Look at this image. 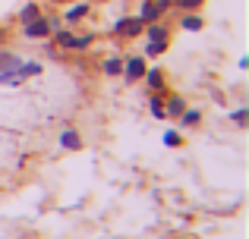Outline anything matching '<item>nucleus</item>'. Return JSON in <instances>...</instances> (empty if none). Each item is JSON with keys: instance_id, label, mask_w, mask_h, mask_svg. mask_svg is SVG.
Listing matches in <instances>:
<instances>
[{"instance_id": "nucleus-19", "label": "nucleus", "mask_w": 249, "mask_h": 239, "mask_svg": "<svg viewBox=\"0 0 249 239\" xmlns=\"http://www.w3.org/2000/svg\"><path fill=\"white\" fill-rule=\"evenodd\" d=\"M233 123H237V126H246V123H249V107H240V111H233Z\"/></svg>"}, {"instance_id": "nucleus-7", "label": "nucleus", "mask_w": 249, "mask_h": 239, "mask_svg": "<svg viewBox=\"0 0 249 239\" xmlns=\"http://www.w3.org/2000/svg\"><path fill=\"white\" fill-rule=\"evenodd\" d=\"M158 16H161V13L158 10H155V0H142V6H139V19H142V22H158Z\"/></svg>"}, {"instance_id": "nucleus-17", "label": "nucleus", "mask_w": 249, "mask_h": 239, "mask_svg": "<svg viewBox=\"0 0 249 239\" xmlns=\"http://www.w3.org/2000/svg\"><path fill=\"white\" fill-rule=\"evenodd\" d=\"M148 107H152V113H155L158 120L167 117V113H164V101H161V98H152V101H148Z\"/></svg>"}, {"instance_id": "nucleus-4", "label": "nucleus", "mask_w": 249, "mask_h": 239, "mask_svg": "<svg viewBox=\"0 0 249 239\" xmlns=\"http://www.w3.org/2000/svg\"><path fill=\"white\" fill-rule=\"evenodd\" d=\"M60 148L63 151H79L82 148V135L76 132V129H63L60 132Z\"/></svg>"}, {"instance_id": "nucleus-2", "label": "nucleus", "mask_w": 249, "mask_h": 239, "mask_svg": "<svg viewBox=\"0 0 249 239\" xmlns=\"http://www.w3.org/2000/svg\"><path fill=\"white\" fill-rule=\"evenodd\" d=\"M142 29H145V22L139 16H123V19H117L114 35L117 38H136V35H142Z\"/></svg>"}, {"instance_id": "nucleus-16", "label": "nucleus", "mask_w": 249, "mask_h": 239, "mask_svg": "<svg viewBox=\"0 0 249 239\" xmlns=\"http://www.w3.org/2000/svg\"><path fill=\"white\" fill-rule=\"evenodd\" d=\"M167 50V41H148L145 44V54L148 57H158V54H164Z\"/></svg>"}, {"instance_id": "nucleus-21", "label": "nucleus", "mask_w": 249, "mask_h": 239, "mask_svg": "<svg viewBox=\"0 0 249 239\" xmlns=\"http://www.w3.org/2000/svg\"><path fill=\"white\" fill-rule=\"evenodd\" d=\"M177 6H180V10H199L202 6V0H174Z\"/></svg>"}, {"instance_id": "nucleus-3", "label": "nucleus", "mask_w": 249, "mask_h": 239, "mask_svg": "<svg viewBox=\"0 0 249 239\" xmlns=\"http://www.w3.org/2000/svg\"><path fill=\"white\" fill-rule=\"evenodd\" d=\"M145 57H126V60H123V79L129 82V85H133V82H142V76H145Z\"/></svg>"}, {"instance_id": "nucleus-5", "label": "nucleus", "mask_w": 249, "mask_h": 239, "mask_svg": "<svg viewBox=\"0 0 249 239\" xmlns=\"http://www.w3.org/2000/svg\"><path fill=\"white\" fill-rule=\"evenodd\" d=\"M89 13H91V6H89V3H73V6H67V10H63V19L73 25V22H79V19H85Z\"/></svg>"}, {"instance_id": "nucleus-13", "label": "nucleus", "mask_w": 249, "mask_h": 239, "mask_svg": "<svg viewBox=\"0 0 249 239\" xmlns=\"http://www.w3.org/2000/svg\"><path fill=\"white\" fill-rule=\"evenodd\" d=\"M183 29H186V32H202V25H205V19H202V16H196V13H189V16H183Z\"/></svg>"}, {"instance_id": "nucleus-22", "label": "nucleus", "mask_w": 249, "mask_h": 239, "mask_svg": "<svg viewBox=\"0 0 249 239\" xmlns=\"http://www.w3.org/2000/svg\"><path fill=\"white\" fill-rule=\"evenodd\" d=\"M170 6H174V0H155V10H158L161 16H164V13L170 10Z\"/></svg>"}, {"instance_id": "nucleus-23", "label": "nucleus", "mask_w": 249, "mask_h": 239, "mask_svg": "<svg viewBox=\"0 0 249 239\" xmlns=\"http://www.w3.org/2000/svg\"><path fill=\"white\" fill-rule=\"evenodd\" d=\"M25 73L29 76H41V63H25Z\"/></svg>"}, {"instance_id": "nucleus-12", "label": "nucleus", "mask_w": 249, "mask_h": 239, "mask_svg": "<svg viewBox=\"0 0 249 239\" xmlns=\"http://www.w3.org/2000/svg\"><path fill=\"white\" fill-rule=\"evenodd\" d=\"M35 16H41V6H38V3H25L22 10H19V22H22V25L32 22Z\"/></svg>"}, {"instance_id": "nucleus-15", "label": "nucleus", "mask_w": 249, "mask_h": 239, "mask_svg": "<svg viewBox=\"0 0 249 239\" xmlns=\"http://www.w3.org/2000/svg\"><path fill=\"white\" fill-rule=\"evenodd\" d=\"M199 120H202V111H189V107H186V111L180 113V126H183V129L196 126V123H199Z\"/></svg>"}, {"instance_id": "nucleus-24", "label": "nucleus", "mask_w": 249, "mask_h": 239, "mask_svg": "<svg viewBox=\"0 0 249 239\" xmlns=\"http://www.w3.org/2000/svg\"><path fill=\"white\" fill-rule=\"evenodd\" d=\"M0 38H3V29H0Z\"/></svg>"}, {"instance_id": "nucleus-6", "label": "nucleus", "mask_w": 249, "mask_h": 239, "mask_svg": "<svg viewBox=\"0 0 249 239\" xmlns=\"http://www.w3.org/2000/svg\"><path fill=\"white\" fill-rule=\"evenodd\" d=\"M51 35H54L57 48H63V50H76V41H79V35H73V32H51Z\"/></svg>"}, {"instance_id": "nucleus-14", "label": "nucleus", "mask_w": 249, "mask_h": 239, "mask_svg": "<svg viewBox=\"0 0 249 239\" xmlns=\"http://www.w3.org/2000/svg\"><path fill=\"white\" fill-rule=\"evenodd\" d=\"M16 66H22V60L10 50H0V69H16Z\"/></svg>"}, {"instance_id": "nucleus-8", "label": "nucleus", "mask_w": 249, "mask_h": 239, "mask_svg": "<svg viewBox=\"0 0 249 239\" xmlns=\"http://www.w3.org/2000/svg\"><path fill=\"white\" fill-rule=\"evenodd\" d=\"M183 111H186V101H183L180 95H174V98L164 101V113H167V117H180Z\"/></svg>"}, {"instance_id": "nucleus-9", "label": "nucleus", "mask_w": 249, "mask_h": 239, "mask_svg": "<svg viewBox=\"0 0 249 239\" xmlns=\"http://www.w3.org/2000/svg\"><path fill=\"white\" fill-rule=\"evenodd\" d=\"M142 79L148 82V88H152V92H161V88H164V73H161V69H145V76H142Z\"/></svg>"}, {"instance_id": "nucleus-18", "label": "nucleus", "mask_w": 249, "mask_h": 239, "mask_svg": "<svg viewBox=\"0 0 249 239\" xmlns=\"http://www.w3.org/2000/svg\"><path fill=\"white\" fill-rule=\"evenodd\" d=\"M180 142H183V135L177 132V129H170V132H164V145H167V148H177Z\"/></svg>"}, {"instance_id": "nucleus-11", "label": "nucleus", "mask_w": 249, "mask_h": 239, "mask_svg": "<svg viewBox=\"0 0 249 239\" xmlns=\"http://www.w3.org/2000/svg\"><path fill=\"white\" fill-rule=\"evenodd\" d=\"M123 73V57H107V60H104V76H120Z\"/></svg>"}, {"instance_id": "nucleus-20", "label": "nucleus", "mask_w": 249, "mask_h": 239, "mask_svg": "<svg viewBox=\"0 0 249 239\" xmlns=\"http://www.w3.org/2000/svg\"><path fill=\"white\" fill-rule=\"evenodd\" d=\"M91 41H95V35H91V32H85V35H79V41H76V50H85V48H91Z\"/></svg>"}, {"instance_id": "nucleus-10", "label": "nucleus", "mask_w": 249, "mask_h": 239, "mask_svg": "<svg viewBox=\"0 0 249 239\" xmlns=\"http://www.w3.org/2000/svg\"><path fill=\"white\" fill-rule=\"evenodd\" d=\"M142 32H145V29H142ZM145 35H148V41H167V35H170V32H167V25L148 22V32H145Z\"/></svg>"}, {"instance_id": "nucleus-1", "label": "nucleus", "mask_w": 249, "mask_h": 239, "mask_svg": "<svg viewBox=\"0 0 249 239\" xmlns=\"http://www.w3.org/2000/svg\"><path fill=\"white\" fill-rule=\"evenodd\" d=\"M51 32H54V25H51V19H44V16H35L32 22L22 25V35L29 38V41H41V38H48Z\"/></svg>"}]
</instances>
